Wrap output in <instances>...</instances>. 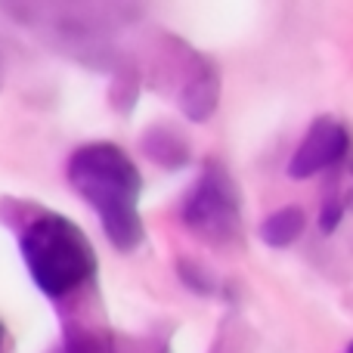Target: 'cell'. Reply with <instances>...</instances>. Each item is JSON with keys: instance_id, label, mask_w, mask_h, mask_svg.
<instances>
[{"instance_id": "277c9868", "label": "cell", "mask_w": 353, "mask_h": 353, "mask_svg": "<svg viewBox=\"0 0 353 353\" xmlns=\"http://www.w3.org/2000/svg\"><path fill=\"white\" fill-rule=\"evenodd\" d=\"M350 152V130L344 128L338 118L319 115L316 121L307 128L301 146L294 149L292 161H288V174L294 180H307V176H316L325 168L338 165L344 155Z\"/></svg>"}, {"instance_id": "3957f363", "label": "cell", "mask_w": 353, "mask_h": 353, "mask_svg": "<svg viewBox=\"0 0 353 353\" xmlns=\"http://www.w3.org/2000/svg\"><path fill=\"white\" fill-rule=\"evenodd\" d=\"M183 223L211 245H230L239 239L242 232L239 189L217 161H208L199 183L192 186L186 205H183Z\"/></svg>"}, {"instance_id": "8992f818", "label": "cell", "mask_w": 353, "mask_h": 353, "mask_svg": "<svg viewBox=\"0 0 353 353\" xmlns=\"http://www.w3.org/2000/svg\"><path fill=\"white\" fill-rule=\"evenodd\" d=\"M143 152L161 168H183L189 161V140L171 124H155L143 134Z\"/></svg>"}, {"instance_id": "52a82bcc", "label": "cell", "mask_w": 353, "mask_h": 353, "mask_svg": "<svg viewBox=\"0 0 353 353\" xmlns=\"http://www.w3.org/2000/svg\"><path fill=\"white\" fill-rule=\"evenodd\" d=\"M304 211L298 205H288V208H279L273 211L267 220L261 223V239L270 245V248H285L292 245L294 239L304 232Z\"/></svg>"}, {"instance_id": "6da1fadb", "label": "cell", "mask_w": 353, "mask_h": 353, "mask_svg": "<svg viewBox=\"0 0 353 353\" xmlns=\"http://www.w3.org/2000/svg\"><path fill=\"white\" fill-rule=\"evenodd\" d=\"M68 183L97 211L105 239L118 251L140 248L146 236L140 208H137L143 192V176L121 146L87 143L74 149V155L68 159Z\"/></svg>"}, {"instance_id": "5bb4252c", "label": "cell", "mask_w": 353, "mask_h": 353, "mask_svg": "<svg viewBox=\"0 0 353 353\" xmlns=\"http://www.w3.org/2000/svg\"><path fill=\"white\" fill-rule=\"evenodd\" d=\"M0 78H3V68H0Z\"/></svg>"}, {"instance_id": "7c38bea8", "label": "cell", "mask_w": 353, "mask_h": 353, "mask_svg": "<svg viewBox=\"0 0 353 353\" xmlns=\"http://www.w3.org/2000/svg\"><path fill=\"white\" fill-rule=\"evenodd\" d=\"M344 353H353V341H350V344H347V350H344Z\"/></svg>"}, {"instance_id": "9c48e42d", "label": "cell", "mask_w": 353, "mask_h": 353, "mask_svg": "<svg viewBox=\"0 0 353 353\" xmlns=\"http://www.w3.org/2000/svg\"><path fill=\"white\" fill-rule=\"evenodd\" d=\"M59 353H115V344L109 338H103L99 332L78 329V332H68L65 347Z\"/></svg>"}, {"instance_id": "8fae6325", "label": "cell", "mask_w": 353, "mask_h": 353, "mask_svg": "<svg viewBox=\"0 0 353 353\" xmlns=\"http://www.w3.org/2000/svg\"><path fill=\"white\" fill-rule=\"evenodd\" d=\"M341 211H344L341 201H329V205H323V214H319V226H323V232H332L338 223H341Z\"/></svg>"}, {"instance_id": "5b68a950", "label": "cell", "mask_w": 353, "mask_h": 353, "mask_svg": "<svg viewBox=\"0 0 353 353\" xmlns=\"http://www.w3.org/2000/svg\"><path fill=\"white\" fill-rule=\"evenodd\" d=\"M217 99H220V74H217V68H214L208 59L195 56L192 72L186 74L183 90H180L183 115L192 118V121H208L211 112L217 109Z\"/></svg>"}, {"instance_id": "4fadbf2b", "label": "cell", "mask_w": 353, "mask_h": 353, "mask_svg": "<svg viewBox=\"0 0 353 353\" xmlns=\"http://www.w3.org/2000/svg\"><path fill=\"white\" fill-rule=\"evenodd\" d=\"M0 344H3V325H0Z\"/></svg>"}, {"instance_id": "7a4b0ae2", "label": "cell", "mask_w": 353, "mask_h": 353, "mask_svg": "<svg viewBox=\"0 0 353 353\" xmlns=\"http://www.w3.org/2000/svg\"><path fill=\"white\" fill-rule=\"evenodd\" d=\"M19 251L34 285L59 301L97 276V251L74 220L62 214H41L19 236Z\"/></svg>"}, {"instance_id": "ba28073f", "label": "cell", "mask_w": 353, "mask_h": 353, "mask_svg": "<svg viewBox=\"0 0 353 353\" xmlns=\"http://www.w3.org/2000/svg\"><path fill=\"white\" fill-rule=\"evenodd\" d=\"M251 350H254V332L248 329V323L242 316L230 313L220 323L217 341H214L211 353H251Z\"/></svg>"}, {"instance_id": "30bf717a", "label": "cell", "mask_w": 353, "mask_h": 353, "mask_svg": "<svg viewBox=\"0 0 353 353\" xmlns=\"http://www.w3.org/2000/svg\"><path fill=\"white\" fill-rule=\"evenodd\" d=\"M180 276H183V282H186V285L192 288V292H199V294H211L214 279H211V273H208V270H201V263L180 261Z\"/></svg>"}]
</instances>
